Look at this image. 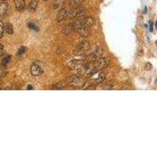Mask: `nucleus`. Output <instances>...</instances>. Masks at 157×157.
<instances>
[{"label":"nucleus","mask_w":157,"mask_h":157,"mask_svg":"<svg viewBox=\"0 0 157 157\" xmlns=\"http://www.w3.org/2000/svg\"><path fill=\"white\" fill-rule=\"evenodd\" d=\"M10 55L6 56V57L3 58V60L2 61V65H3V66H5V67H6V66L8 64L9 62H10Z\"/></svg>","instance_id":"2eb2a0df"},{"label":"nucleus","mask_w":157,"mask_h":157,"mask_svg":"<svg viewBox=\"0 0 157 157\" xmlns=\"http://www.w3.org/2000/svg\"><path fill=\"white\" fill-rule=\"evenodd\" d=\"M152 68H153V65H152V64L151 63H146V64H145V66H144V69L147 71L149 70H151L152 69Z\"/></svg>","instance_id":"4be33fe9"},{"label":"nucleus","mask_w":157,"mask_h":157,"mask_svg":"<svg viewBox=\"0 0 157 157\" xmlns=\"http://www.w3.org/2000/svg\"><path fill=\"white\" fill-rule=\"evenodd\" d=\"M72 16L76 20H83L86 17V11L84 9H77L74 13L72 12Z\"/></svg>","instance_id":"39448f33"},{"label":"nucleus","mask_w":157,"mask_h":157,"mask_svg":"<svg viewBox=\"0 0 157 157\" xmlns=\"http://www.w3.org/2000/svg\"><path fill=\"white\" fill-rule=\"evenodd\" d=\"M15 7L18 11H22L25 8V2L24 0H14Z\"/></svg>","instance_id":"1a4fd4ad"},{"label":"nucleus","mask_w":157,"mask_h":157,"mask_svg":"<svg viewBox=\"0 0 157 157\" xmlns=\"http://www.w3.org/2000/svg\"><path fill=\"white\" fill-rule=\"evenodd\" d=\"M83 24L87 27V28H90L93 24V19L91 17H86L83 20Z\"/></svg>","instance_id":"9b49d317"},{"label":"nucleus","mask_w":157,"mask_h":157,"mask_svg":"<svg viewBox=\"0 0 157 157\" xmlns=\"http://www.w3.org/2000/svg\"><path fill=\"white\" fill-rule=\"evenodd\" d=\"M27 89H28V90H32V89H33V87H32L31 85H28V88H27Z\"/></svg>","instance_id":"a878e982"},{"label":"nucleus","mask_w":157,"mask_h":157,"mask_svg":"<svg viewBox=\"0 0 157 157\" xmlns=\"http://www.w3.org/2000/svg\"><path fill=\"white\" fill-rule=\"evenodd\" d=\"M144 13H147V7H144Z\"/></svg>","instance_id":"bb28decb"},{"label":"nucleus","mask_w":157,"mask_h":157,"mask_svg":"<svg viewBox=\"0 0 157 157\" xmlns=\"http://www.w3.org/2000/svg\"><path fill=\"white\" fill-rule=\"evenodd\" d=\"M43 70L41 68L40 66H39L38 64H32V67H31V73L32 75L35 76H39V75L42 74Z\"/></svg>","instance_id":"0eeeda50"},{"label":"nucleus","mask_w":157,"mask_h":157,"mask_svg":"<svg viewBox=\"0 0 157 157\" xmlns=\"http://www.w3.org/2000/svg\"><path fill=\"white\" fill-rule=\"evenodd\" d=\"M2 53H3V47L2 44H0V56L2 55Z\"/></svg>","instance_id":"393cba45"},{"label":"nucleus","mask_w":157,"mask_h":157,"mask_svg":"<svg viewBox=\"0 0 157 157\" xmlns=\"http://www.w3.org/2000/svg\"><path fill=\"white\" fill-rule=\"evenodd\" d=\"M92 80H93L94 84H99L102 83V81L104 80L105 78V74L103 72H97L95 74L92 76Z\"/></svg>","instance_id":"20e7f679"},{"label":"nucleus","mask_w":157,"mask_h":157,"mask_svg":"<svg viewBox=\"0 0 157 157\" xmlns=\"http://www.w3.org/2000/svg\"><path fill=\"white\" fill-rule=\"evenodd\" d=\"M149 25H150V27H149V30H150V32H153V21H149Z\"/></svg>","instance_id":"b1692460"},{"label":"nucleus","mask_w":157,"mask_h":157,"mask_svg":"<svg viewBox=\"0 0 157 157\" xmlns=\"http://www.w3.org/2000/svg\"><path fill=\"white\" fill-rule=\"evenodd\" d=\"M4 29L5 31L7 32V33L8 34H13V26L11 25L10 23H7L6 24H4Z\"/></svg>","instance_id":"ddd939ff"},{"label":"nucleus","mask_w":157,"mask_h":157,"mask_svg":"<svg viewBox=\"0 0 157 157\" xmlns=\"http://www.w3.org/2000/svg\"><path fill=\"white\" fill-rule=\"evenodd\" d=\"M9 9V5L7 2H0V16L2 17L7 13Z\"/></svg>","instance_id":"6e6552de"},{"label":"nucleus","mask_w":157,"mask_h":157,"mask_svg":"<svg viewBox=\"0 0 157 157\" xmlns=\"http://www.w3.org/2000/svg\"><path fill=\"white\" fill-rule=\"evenodd\" d=\"M83 62L81 61V60H72L71 61L70 63H69V65H70L71 68H78V66L81 65L83 64Z\"/></svg>","instance_id":"f8f14e48"},{"label":"nucleus","mask_w":157,"mask_h":157,"mask_svg":"<svg viewBox=\"0 0 157 157\" xmlns=\"http://www.w3.org/2000/svg\"><path fill=\"white\" fill-rule=\"evenodd\" d=\"M4 24L2 21H0V38H2L4 32Z\"/></svg>","instance_id":"a211bd4d"},{"label":"nucleus","mask_w":157,"mask_h":157,"mask_svg":"<svg viewBox=\"0 0 157 157\" xmlns=\"http://www.w3.org/2000/svg\"><path fill=\"white\" fill-rule=\"evenodd\" d=\"M7 75V69H6V67L3 65L0 66V77L5 76Z\"/></svg>","instance_id":"dca6fc26"},{"label":"nucleus","mask_w":157,"mask_h":157,"mask_svg":"<svg viewBox=\"0 0 157 157\" xmlns=\"http://www.w3.org/2000/svg\"><path fill=\"white\" fill-rule=\"evenodd\" d=\"M156 83H157V79H156Z\"/></svg>","instance_id":"c756f323"},{"label":"nucleus","mask_w":157,"mask_h":157,"mask_svg":"<svg viewBox=\"0 0 157 157\" xmlns=\"http://www.w3.org/2000/svg\"><path fill=\"white\" fill-rule=\"evenodd\" d=\"M26 51V48L24 47H21V48H19L18 51H17V54L18 55H22L23 53H25Z\"/></svg>","instance_id":"aec40b11"},{"label":"nucleus","mask_w":157,"mask_h":157,"mask_svg":"<svg viewBox=\"0 0 157 157\" xmlns=\"http://www.w3.org/2000/svg\"><path fill=\"white\" fill-rule=\"evenodd\" d=\"M77 32L79 33L82 36H84V37H87L88 36V35L90 34L89 30H88V28H87L85 25L81 26L80 28H77Z\"/></svg>","instance_id":"9d476101"},{"label":"nucleus","mask_w":157,"mask_h":157,"mask_svg":"<svg viewBox=\"0 0 157 157\" xmlns=\"http://www.w3.org/2000/svg\"><path fill=\"white\" fill-rule=\"evenodd\" d=\"M90 44L86 41H83L80 44L78 45V47H76V49L75 50V53L77 55H80L84 52H87L88 50H90Z\"/></svg>","instance_id":"f03ea898"},{"label":"nucleus","mask_w":157,"mask_h":157,"mask_svg":"<svg viewBox=\"0 0 157 157\" xmlns=\"http://www.w3.org/2000/svg\"><path fill=\"white\" fill-rule=\"evenodd\" d=\"M28 28H31V29H32V30H36V31H39L38 27H37V26H36V24H32V23L28 24Z\"/></svg>","instance_id":"412c9836"},{"label":"nucleus","mask_w":157,"mask_h":157,"mask_svg":"<svg viewBox=\"0 0 157 157\" xmlns=\"http://www.w3.org/2000/svg\"><path fill=\"white\" fill-rule=\"evenodd\" d=\"M71 83L72 86L76 87H82L85 85L86 79L79 76H73L71 78Z\"/></svg>","instance_id":"f257e3e1"},{"label":"nucleus","mask_w":157,"mask_h":157,"mask_svg":"<svg viewBox=\"0 0 157 157\" xmlns=\"http://www.w3.org/2000/svg\"><path fill=\"white\" fill-rule=\"evenodd\" d=\"M71 15H72V11L68 10V9H61L57 13V20L58 21H61L63 20L66 19L67 17H70Z\"/></svg>","instance_id":"7ed1b4c3"},{"label":"nucleus","mask_w":157,"mask_h":157,"mask_svg":"<svg viewBox=\"0 0 157 157\" xmlns=\"http://www.w3.org/2000/svg\"><path fill=\"white\" fill-rule=\"evenodd\" d=\"M108 64V61L107 58H99V59L97 61V63H96L95 66L98 70H100L102 68H106Z\"/></svg>","instance_id":"423d86ee"},{"label":"nucleus","mask_w":157,"mask_h":157,"mask_svg":"<svg viewBox=\"0 0 157 157\" xmlns=\"http://www.w3.org/2000/svg\"><path fill=\"white\" fill-rule=\"evenodd\" d=\"M156 28H157V21L156 22Z\"/></svg>","instance_id":"cd10ccee"},{"label":"nucleus","mask_w":157,"mask_h":157,"mask_svg":"<svg viewBox=\"0 0 157 157\" xmlns=\"http://www.w3.org/2000/svg\"><path fill=\"white\" fill-rule=\"evenodd\" d=\"M72 26L71 25H66L65 27L63 29V32H64V34H68V33H70L72 32Z\"/></svg>","instance_id":"f3484780"},{"label":"nucleus","mask_w":157,"mask_h":157,"mask_svg":"<svg viewBox=\"0 0 157 157\" xmlns=\"http://www.w3.org/2000/svg\"><path fill=\"white\" fill-rule=\"evenodd\" d=\"M72 1H73V0H72Z\"/></svg>","instance_id":"7c9ffc66"},{"label":"nucleus","mask_w":157,"mask_h":157,"mask_svg":"<svg viewBox=\"0 0 157 157\" xmlns=\"http://www.w3.org/2000/svg\"><path fill=\"white\" fill-rule=\"evenodd\" d=\"M64 86H65V84H64L63 83H57V84H56L55 87H54V89L61 90V89H63V88H64Z\"/></svg>","instance_id":"6ab92c4d"},{"label":"nucleus","mask_w":157,"mask_h":157,"mask_svg":"<svg viewBox=\"0 0 157 157\" xmlns=\"http://www.w3.org/2000/svg\"><path fill=\"white\" fill-rule=\"evenodd\" d=\"M37 6H38V2H37V1H36V0H32L31 2H29V9L31 10L34 11L36 10V9L37 8Z\"/></svg>","instance_id":"4468645a"},{"label":"nucleus","mask_w":157,"mask_h":157,"mask_svg":"<svg viewBox=\"0 0 157 157\" xmlns=\"http://www.w3.org/2000/svg\"><path fill=\"white\" fill-rule=\"evenodd\" d=\"M2 2H5V1H7V0H1Z\"/></svg>","instance_id":"c85d7f7f"},{"label":"nucleus","mask_w":157,"mask_h":157,"mask_svg":"<svg viewBox=\"0 0 157 157\" xmlns=\"http://www.w3.org/2000/svg\"><path fill=\"white\" fill-rule=\"evenodd\" d=\"M83 1H84V0H73V2H74L75 4L76 5H79L81 4V3H83Z\"/></svg>","instance_id":"5701e85b"}]
</instances>
